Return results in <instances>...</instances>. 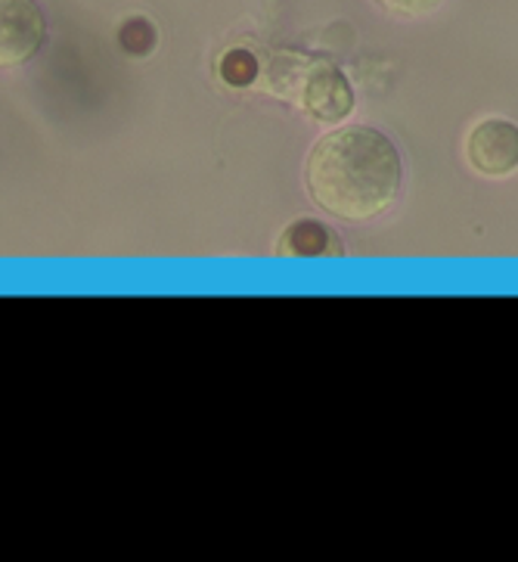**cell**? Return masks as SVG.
Instances as JSON below:
<instances>
[{
    "mask_svg": "<svg viewBox=\"0 0 518 562\" xmlns=\"http://www.w3.org/2000/svg\"><path fill=\"white\" fill-rule=\"evenodd\" d=\"M221 75L230 88H246L258 75V59L249 50H230L221 63Z\"/></svg>",
    "mask_w": 518,
    "mask_h": 562,
    "instance_id": "6",
    "label": "cell"
},
{
    "mask_svg": "<svg viewBox=\"0 0 518 562\" xmlns=\"http://www.w3.org/2000/svg\"><path fill=\"white\" fill-rule=\"evenodd\" d=\"M329 246H333V231L323 221L299 218L283 231L277 252L286 258H320L329 252Z\"/></svg>",
    "mask_w": 518,
    "mask_h": 562,
    "instance_id": "5",
    "label": "cell"
},
{
    "mask_svg": "<svg viewBox=\"0 0 518 562\" xmlns=\"http://www.w3.org/2000/svg\"><path fill=\"white\" fill-rule=\"evenodd\" d=\"M382 10H388V13H394V16H429V13H435L444 0H375Z\"/></svg>",
    "mask_w": 518,
    "mask_h": 562,
    "instance_id": "8",
    "label": "cell"
},
{
    "mask_svg": "<svg viewBox=\"0 0 518 562\" xmlns=\"http://www.w3.org/2000/svg\"><path fill=\"white\" fill-rule=\"evenodd\" d=\"M401 181L404 165L397 146L370 125L329 131L304 165L311 200L345 221H367L385 212L397 200Z\"/></svg>",
    "mask_w": 518,
    "mask_h": 562,
    "instance_id": "1",
    "label": "cell"
},
{
    "mask_svg": "<svg viewBox=\"0 0 518 562\" xmlns=\"http://www.w3.org/2000/svg\"><path fill=\"white\" fill-rule=\"evenodd\" d=\"M469 165L484 178H506L518 171V125L509 119H484L465 140Z\"/></svg>",
    "mask_w": 518,
    "mask_h": 562,
    "instance_id": "4",
    "label": "cell"
},
{
    "mask_svg": "<svg viewBox=\"0 0 518 562\" xmlns=\"http://www.w3.org/2000/svg\"><path fill=\"white\" fill-rule=\"evenodd\" d=\"M122 47L134 56L149 54L156 47V29L146 19H127L122 25Z\"/></svg>",
    "mask_w": 518,
    "mask_h": 562,
    "instance_id": "7",
    "label": "cell"
},
{
    "mask_svg": "<svg viewBox=\"0 0 518 562\" xmlns=\"http://www.w3.org/2000/svg\"><path fill=\"white\" fill-rule=\"evenodd\" d=\"M47 37V19L37 0H0V69L29 63Z\"/></svg>",
    "mask_w": 518,
    "mask_h": 562,
    "instance_id": "3",
    "label": "cell"
},
{
    "mask_svg": "<svg viewBox=\"0 0 518 562\" xmlns=\"http://www.w3.org/2000/svg\"><path fill=\"white\" fill-rule=\"evenodd\" d=\"M295 100L314 122L336 125V122H345L354 110V88L341 69L329 63H314V66H304Z\"/></svg>",
    "mask_w": 518,
    "mask_h": 562,
    "instance_id": "2",
    "label": "cell"
}]
</instances>
